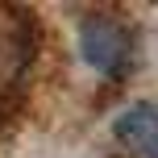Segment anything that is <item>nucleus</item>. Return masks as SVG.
Returning <instances> with one entry per match:
<instances>
[{
  "label": "nucleus",
  "instance_id": "1",
  "mask_svg": "<svg viewBox=\"0 0 158 158\" xmlns=\"http://www.w3.org/2000/svg\"><path fill=\"white\" fill-rule=\"evenodd\" d=\"M133 29L108 13H96L79 25V58L100 75H125L133 63Z\"/></svg>",
  "mask_w": 158,
  "mask_h": 158
},
{
  "label": "nucleus",
  "instance_id": "2",
  "mask_svg": "<svg viewBox=\"0 0 158 158\" xmlns=\"http://www.w3.org/2000/svg\"><path fill=\"white\" fill-rule=\"evenodd\" d=\"M112 137L133 158H158V108L154 104H129L112 121Z\"/></svg>",
  "mask_w": 158,
  "mask_h": 158
}]
</instances>
